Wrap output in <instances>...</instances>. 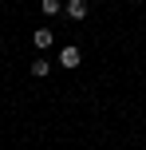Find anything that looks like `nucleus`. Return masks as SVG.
Here are the masks:
<instances>
[{
  "label": "nucleus",
  "mask_w": 146,
  "mask_h": 150,
  "mask_svg": "<svg viewBox=\"0 0 146 150\" xmlns=\"http://www.w3.org/2000/svg\"><path fill=\"white\" fill-rule=\"evenodd\" d=\"M79 63H83V52H79L75 44H67V47H59V67H67V71H75Z\"/></svg>",
  "instance_id": "obj_1"
},
{
  "label": "nucleus",
  "mask_w": 146,
  "mask_h": 150,
  "mask_svg": "<svg viewBox=\"0 0 146 150\" xmlns=\"http://www.w3.org/2000/svg\"><path fill=\"white\" fill-rule=\"evenodd\" d=\"M87 12H91V4H87V0H67V4H63V16H67V20H87Z\"/></svg>",
  "instance_id": "obj_2"
},
{
  "label": "nucleus",
  "mask_w": 146,
  "mask_h": 150,
  "mask_svg": "<svg viewBox=\"0 0 146 150\" xmlns=\"http://www.w3.org/2000/svg\"><path fill=\"white\" fill-rule=\"evenodd\" d=\"M32 44L47 55V52H51V44H55V32H51V28H36V32H32Z\"/></svg>",
  "instance_id": "obj_3"
},
{
  "label": "nucleus",
  "mask_w": 146,
  "mask_h": 150,
  "mask_svg": "<svg viewBox=\"0 0 146 150\" xmlns=\"http://www.w3.org/2000/svg\"><path fill=\"white\" fill-rule=\"evenodd\" d=\"M32 75H36V79H47V75H51V59H47V55H36V59H32Z\"/></svg>",
  "instance_id": "obj_4"
},
{
  "label": "nucleus",
  "mask_w": 146,
  "mask_h": 150,
  "mask_svg": "<svg viewBox=\"0 0 146 150\" xmlns=\"http://www.w3.org/2000/svg\"><path fill=\"white\" fill-rule=\"evenodd\" d=\"M39 8H44V16H59L63 12V0H39Z\"/></svg>",
  "instance_id": "obj_5"
},
{
  "label": "nucleus",
  "mask_w": 146,
  "mask_h": 150,
  "mask_svg": "<svg viewBox=\"0 0 146 150\" xmlns=\"http://www.w3.org/2000/svg\"><path fill=\"white\" fill-rule=\"evenodd\" d=\"M0 47H4V36H0Z\"/></svg>",
  "instance_id": "obj_6"
}]
</instances>
